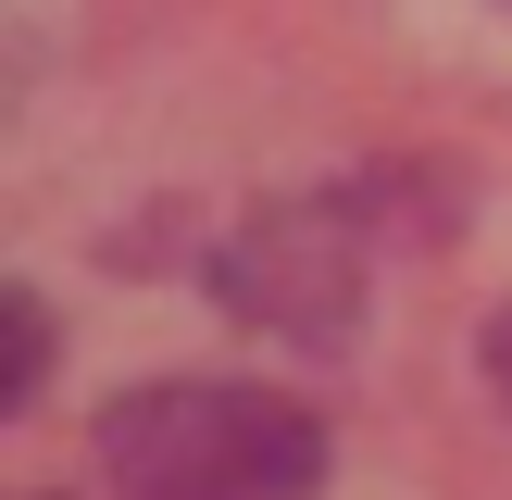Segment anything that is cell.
Returning <instances> with one entry per match:
<instances>
[{
    "label": "cell",
    "mask_w": 512,
    "mask_h": 500,
    "mask_svg": "<svg viewBox=\"0 0 512 500\" xmlns=\"http://www.w3.org/2000/svg\"><path fill=\"white\" fill-rule=\"evenodd\" d=\"M100 488L113 500H313L325 425L250 375H163L100 413Z\"/></svg>",
    "instance_id": "6da1fadb"
},
{
    "label": "cell",
    "mask_w": 512,
    "mask_h": 500,
    "mask_svg": "<svg viewBox=\"0 0 512 500\" xmlns=\"http://www.w3.org/2000/svg\"><path fill=\"white\" fill-rule=\"evenodd\" d=\"M363 275H375V250H363V213L350 200H275V213H250L213 250V288L250 325L300 338V350H338L363 325Z\"/></svg>",
    "instance_id": "7a4b0ae2"
},
{
    "label": "cell",
    "mask_w": 512,
    "mask_h": 500,
    "mask_svg": "<svg viewBox=\"0 0 512 500\" xmlns=\"http://www.w3.org/2000/svg\"><path fill=\"white\" fill-rule=\"evenodd\" d=\"M38 375H50V300L13 288V300H0V413H25Z\"/></svg>",
    "instance_id": "3957f363"
},
{
    "label": "cell",
    "mask_w": 512,
    "mask_h": 500,
    "mask_svg": "<svg viewBox=\"0 0 512 500\" xmlns=\"http://www.w3.org/2000/svg\"><path fill=\"white\" fill-rule=\"evenodd\" d=\"M475 363H488V400L512 413V313H488V338H475Z\"/></svg>",
    "instance_id": "277c9868"
}]
</instances>
